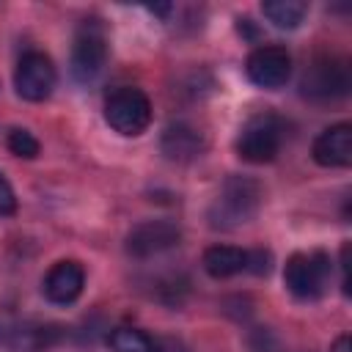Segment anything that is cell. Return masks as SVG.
<instances>
[{"label":"cell","instance_id":"obj_1","mask_svg":"<svg viewBox=\"0 0 352 352\" xmlns=\"http://www.w3.org/2000/svg\"><path fill=\"white\" fill-rule=\"evenodd\" d=\"M264 201V187L256 176L231 173L223 179L214 201L206 209L209 228L214 231H234L245 223H250Z\"/></svg>","mask_w":352,"mask_h":352},{"label":"cell","instance_id":"obj_2","mask_svg":"<svg viewBox=\"0 0 352 352\" xmlns=\"http://www.w3.org/2000/svg\"><path fill=\"white\" fill-rule=\"evenodd\" d=\"M349 88L352 69L341 55H316L300 77V96L311 102H338L349 94Z\"/></svg>","mask_w":352,"mask_h":352},{"label":"cell","instance_id":"obj_3","mask_svg":"<svg viewBox=\"0 0 352 352\" xmlns=\"http://www.w3.org/2000/svg\"><path fill=\"white\" fill-rule=\"evenodd\" d=\"M286 140V121L278 113L250 116L236 135V154L250 165L272 162Z\"/></svg>","mask_w":352,"mask_h":352},{"label":"cell","instance_id":"obj_4","mask_svg":"<svg viewBox=\"0 0 352 352\" xmlns=\"http://www.w3.org/2000/svg\"><path fill=\"white\" fill-rule=\"evenodd\" d=\"M333 278V258L324 250L292 253L283 267V283L297 300H319Z\"/></svg>","mask_w":352,"mask_h":352},{"label":"cell","instance_id":"obj_5","mask_svg":"<svg viewBox=\"0 0 352 352\" xmlns=\"http://www.w3.org/2000/svg\"><path fill=\"white\" fill-rule=\"evenodd\" d=\"M107 63V36L104 28L99 25V19H85L77 28L74 44H72V55H69V74L74 82L88 85L94 82Z\"/></svg>","mask_w":352,"mask_h":352},{"label":"cell","instance_id":"obj_6","mask_svg":"<svg viewBox=\"0 0 352 352\" xmlns=\"http://www.w3.org/2000/svg\"><path fill=\"white\" fill-rule=\"evenodd\" d=\"M104 121L124 138H135L151 124V99L132 85L116 88L104 102Z\"/></svg>","mask_w":352,"mask_h":352},{"label":"cell","instance_id":"obj_7","mask_svg":"<svg viewBox=\"0 0 352 352\" xmlns=\"http://www.w3.org/2000/svg\"><path fill=\"white\" fill-rule=\"evenodd\" d=\"M182 242V228L173 223V220H140L138 226L129 228L126 239H124V250L126 256L138 258V261H146V258H154V256H162L173 248H179Z\"/></svg>","mask_w":352,"mask_h":352},{"label":"cell","instance_id":"obj_8","mask_svg":"<svg viewBox=\"0 0 352 352\" xmlns=\"http://www.w3.org/2000/svg\"><path fill=\"white\" fill-rule=\"evenodd\" d=\"M58 82L52 58L41 50H28L14 69V88L25 102H44Z\"/></svg>","mask_w":352,"mask_h":352},{"label":"cell","instance_id":"obj_9","mask_svg":"<svg viewBox=\"0 0 352 352\" xmlns=\"http://www.w3.org/2000/svg\"><path fill=\"white\" fill-rule=\"evenodd\" d=\"M245 74L256 88L278 91L292 77V55L280 44H261L248 55Z\"/></svg>","mask_w":352,"mask_h":352},{"label":"cell","instance_id":"obj_10","mask_svg":"<svg viewBox=\"0 0 352 352\" xmlns=\"http://www.w3.org/2000/svg\"><path fill=\"white\" fill-rule=\"evenodd\" d=\"M85 289V267L77 258H60L55 261L44 280H41V292L52 305H72L80 300Z\"/></svg>","mask_w":352,"mask_h":352},{"label":"cell","instance_id":"obj_11","mask_svg":"<svg viewBox=\"0 0 352 352\" xmlns=\"http://www.w3.org/2000/svg\"><path fill=\"white\" fill-rule=\"evenodd\" d=\"M311 157L322 168H349L352 165V124H330L324 126L314 143Z\"/></svg>","mask_w":352,"mask_h":352},{"label":"cell","instance_id":"obj_12","mask_svg":"<svg viewBox=\"0 0 352 352\" xmlns=\"http://www.w3.org/2000/svg\"><path fill=\"white\" fill-rule=\"evenodd\" d=\"M206 148V140L204 135L187 124V121H170L162 135H160V151L168 162H176V165H187V162H195Z\"/></svg>","mask_w":352,"mask_h":352},{"label":"cell","instance_id":"obj_13","mask_svg":"<svg viewBox=\"0 0 352 352\" xmlns=\"http://www.w3.org/2000/svg\"><path fill=\"white\" fill-rule=\"evenodd\" d=\"M58 338H60V327L55 324L22 322V324H3L0 346H6L8 352H47L50 346L58 344Z\"/></svg>","mask_w":352,"mask_h":352},{"label":"cell","instance_id":"obj_14","mask_svg":"<svg viewBox=\"0 0 352 352\" xmlns=\"http://www.w3.org/2000/svg\"><path fill=\"white\" fill-rule=\"evenodd\" d=\"M245 264H248V250L234 248V245H212L201 256L204 272L214 280H226V278H234V275L245 272Z\"/></svg>","mask_w":352,"mask_h":352},{"label":"cell","instance_id":"obj_15","mask_svg":"<svg viewBox=\"0 0 352 352\" xmlns=\"http://www.w3.org/2000/svg\"><path fill=\"white\" fill-rule=\"evenodd\" d=\"M107 346L113 352H165V346L146 330L132 327V324H121L113 327L107 333Z\"/></svg>","mask_w":352,"mask_h":352},{"label":"cell","instance_id":"obj_16","mask_svg":"<svg viewBox=\"0 0 352 352\" xmlns=\"http://www.w3.org/2000/svg\"><path fill=\"white\" fill-rule=\"evenodd\" d=\"M261 14L278 30H297L308 16V3L302 0H267L261 3Z\"/></svg>","mask_w":352,"mask_h":352},{"label":"cell","instance_id":"obj_17","mask_svg":"<svg viewBox=\"0 0 352 352\" xmlns=\"http://www.w3.org/2000/svg\"><path fill=\"white\" fill-rule=\"evenodd\" d=\"M6 146H8V151H11L14 157H22V160H36L38 151H41L36 135L28 132V129H22V126H14V129L6 135Z\"/></svg>","mask_w":352,"mask_h":352},{"label":"cell","instance_id":"obj_18","mask_svg":"<svg viewBox=\"0 0 352 352\" xmlns=\"http://www.w3.org/2000/svg\"><path fill=\"white\" fill-rule=\"evenodd\" d=\"M270 270H272V253H270V250H264V248H253V250H248L245 272L261 278V275H270Z\"/></svg>","mask_w":352,"mask_h":352},{"label":"cell","instance_id":"obj_19","mask_svg":"<svg viewBox=\"0 0 352 352\" xmlns=\"http://www.w3.org/2000/svg\"><path fill=\"white\" fill-rule=\"evenodd\" d=\"M14 212H16V192H14L11 182L0 170V217H8Z\"/></svg>","mask_w":352,"mask_h":352},{"label":"cell","instance_id":"obj_20","mask_svg":"<svg viewBox=\"0 0 352 352\" xmlns=\"http://www.w3.org/2000/svg\"><path fill=\"white\" fill-rule=\"evenodd\" d=\"M236 30H239V36L245 38V41H258V28H256V22L250 19V16H239L236 19Z\"/></svg>","mask_w":352,"mask_h":352},{"label":"cell","instance_id":"obj_21","mask_svg":"<svg viewBox=\"0 0 352 352\" xmlns=\"http://www.w3.org/2000/svg\"><path fill=\"white\" fill-rule=\"evenodd\" d=\"M330 352H352V338H349V333L338 336V338L330 344Z\"/></svg>","mask_w":352,"mask_h":352},{"label":"cell","instance_id":"obj_22","mask_svg":"<svg viewBox=\"0 0 352 352\" xmlns=\"http://www.w3.org/2000/svg\"><path fill=\"white\" fill-rule=\"evenodd\" d=\"M146 11L154 14V16H160V19H168V14L173 11V6H170V3H165V6H148Z\"/></svg>","mask_w":352,"mask_h":352}]
</instances>
